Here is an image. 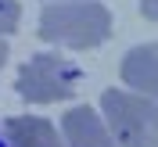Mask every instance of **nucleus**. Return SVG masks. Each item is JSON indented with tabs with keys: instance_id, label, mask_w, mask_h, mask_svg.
Wrapping results in <instances>:
<instances>
[{
	"instance_id": "9d476101",
	"label": "nucleus",
	"mask_w": 158,
	"mask_h": 147,
	"mask_svg": "<svg viewBox=\"0 0 158 147\" xmlns=\"http://www.w3.org/2000/svg\"><path fill=\"white\" fill-rule=\"evenodd\" d=\"M50 4H65V0H50Z\"/></svg>"
},
{
	"instance_id": "20e7f679",
	"label": "nucleus",
	"mask_w": 158,
	"mask_h": 147,
	"mask_svg": "<svg viewBox=\"0 0 158 147\" xmlns=\"http://www.w3.org/2000/svg\"><path fill=\"white\" fill-rule=\"evenodd\" d=\"M118 76L129 93L151 100L158 108V43H137L118 61Z\"/></svg>"
},
{
	"instance_id": "6e6552de",
	"label": "nucleus",
	"mask_w": 158,
	"mask_h": 147,
	"mask_svg": "<svg viewBox=\"0 0 158 147\" xmlns=\"http://www.w3.org/2000/svg\"><path fill=\"white\" fill-rule=\"evenodd\" d=\"M140 14L148 22H158V0H140Z\"/></svg>"
},
{
	"instance_id": "1a4fd4ad",
	"label": "nucleus",
	"mask_w": 158,
	"mask_h": 147,
	"mask_svg": "<svg viewBox=\"0 0 158 147\" xmlns=\"http://www.w3.org/2000/svg\"><path fill=\"white\" fill-rule=\"evenodd\" d=\"M7 58H11V50H7V39H0V68L7 65Z\"/></svg>"
},
{
	"instance_id": "7ed1b4c3",
	"label": "nucleus",
	"mask_w": 158,
	"mask_h": 147,
	"mask_svg": "<svg viewBox=\"0 0 158 147\" xmlns=\"http://www.w3.org/2000/svg\"><path fill=\"white\" fill-rule=\"evenodd\" d=\"M83 72L61 54H32L15 76V90L25 104H58L76 93V83Z\"/></svg>"
},
{
	"instance_id": "f257e3e1",
	"label": "nucleus",
	"mask_w": 158,
	"mask_h": 147,
	"mask_svg": "<svg viewBox=\"0 0 158 147\" xmlns=\"http://www.w3.org/2000/svg\"><path fill=\"white\" fill-rule=\"evenodd\" d=\"M111 11L101 0H65L40 11V39L69 50H94L111 39Z\"/></svg>"
},
{
	"instance_id": "39448f33",
	"label": "nucleus",
	"mask_w": 158,
	"mask_h": 147,
	"mask_svg": "<svg viewBox=\"0 0 158 147\" xmlns=\"http://www.w3.org/2000/svg\"><path fill=\"white\" fill-rule=\"evenodd\" d=\"M65 147H115L108 126L101 122V111L90 108V104H76L61 115V126H58Z\"/></svg>"
},
{
	"instance_id": "423d86ee",
	"label": "nucleus",
	"mask_w": 158,
	"mask_h": 147,
	"mask_svg": "<svg viewBox=\"0 0 158 147\" xmlns=\"http://www.w3.org/2000/svg\"><path fill=\"white\" fill-rule=\"evenodd\" d=\"M7 147H65L58 126L40 115H15L4 122Z\"/></svg>"
},
{
	"instance_id": "0eeeda50",
	"label": "nucleus",
	"mask_w": 158,
	"mask_h": 147,
	"mask_svg": "<svg viewBox=\"0 0 158 147\" xmlns=\"http://www.w3.org/2000/svg\"><path fill=\"white\" fill-rule=\"evenodd\" d=\"M22 22V4L18 0H0V39H7Z\"/></svg>"
},
{
	"instance_id": "f03ea898",
	"label": "nucleus",
	"mask_w": 158,
	"mask_h": 147,
	"mask_svg": "<svg viewBox=\"0 0 158 147\" xmlns=\"http://www.w3.org/2000/svg\"><path fill=\"white\" fill-rule=\"evenodd\" d=\"M101 122L115 147H158V108L129 90L101 93Z\"/></svg>"
}]
</instances>
